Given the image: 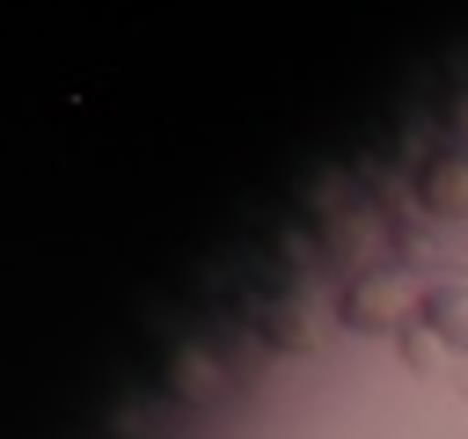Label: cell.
<instances>
[{"label": "cell", "instance_id": "7a4b0ae2", "mask_svg": "<svg viewBox=\"0 0 468 439\" xmlns=\"http://www.w3.org/2000/svg\"><path fill=\"white\" fill-rule=\"evenodd\" d=\"M424 329L446 344V351H461L468 359V278H424Z\"/></svg>", "mask_w": 468, "mask_h": 439}, {"label": "cell", "instance_id": "6da1fadb", "mask_svg": "<svg viewBox=\"0 0 468 439\" xmlns=\"http://www.w3.org/2000/svg\"><path fill=\"white\" fill-rule=\"evenodd\" d=\"M417 315H424V278L410 263H380V271L336 285V322L358 337H402Z\"/></svg>", "mask_w": 468, "mask_h": 439}, {"label": "cell", "instance_id": "52a82bcc", "mask_svg": "<svg viewBox=\"0 0 468 439\" xmlns=\"http://www.w3.org/2000/svg\"><path fill=\"white\" fill-rule=\"evenodd\" d=\"M453 380H461V388H468V359H461V373H453Z\"/></svg>", "mask_w": 468, "mask_h": 439}, {"label": "cell", "instance_id": "277c9868", "mask_svg": "<svg viewBox=\"0 0 468 439\" xmlns=\"http://www.w3.org/2000/svg\"><path fill=\"white\" fill-rule=\"evenodd\" d=\"M161 410H168L161 388H117V402L102 410V439H154Z\"/></svg>", "mask_w": 468, "mask_h": 439}, {"label": "cell", "instance_id": "8992f818", "mask_svg": "<svg viewBox=\"0 0 468 439\" xmlns=\"http://www.w3.org/2000/svg\"><path fill=\"white\" fill-rule=\"evenodd\" d=\"M439 124H446V146H461V154H468V88H446Z\"/></svg>", "mask_w": 468, "mask_h": 439}, {"label": "cell", "instance_id": "5b68a950", "mask_svg": "<svg viewBox=\"0 0 468 439\" xmlns=\"http://www.w3.org/2000/svg\"><path fill=\"white\" fill-rule=\"evenodd\" d=\"M395 351H402V366H410V373H439V359H446V344L424 329V315H417V322L395 337Z\"/></svg>", "mask_w": 468, "mask_h": 439}, {"label": "cell", "instance_id": "3957f363", "mask_svg": "<svg viewBox=\"0 0 468 439\" xmlns=\"http://www.w3.org/2000/svg\"><path fill=\"white\" fill-rule=\"evenodd\" d=\"M417 205H424L431 220H468V154H461V146H446V154L424 168Z\"/></svg>", "mask_w": 468, "mask_h": 439}]
</instances>
